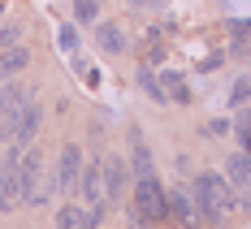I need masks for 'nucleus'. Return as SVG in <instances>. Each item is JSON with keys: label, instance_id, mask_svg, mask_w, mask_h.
Returning <instances> with one entry per match:
<instances>
[{"label": "nucleus", "instance_id": "4", "mask_svg": "<svg viewBox=\"0 0 251 229\" xmlns=\"http://www.w3.org/2000/svg\"><path fill=\"white\" fill-rule=\"evenodd\" d=\"M26 147H9V156L0 160V212H13L22 204V182H18V160Z\"/></svg>", "mask_w": 251, "mask_h": 229}, {"label": "nucleus", "instance_id": "9", "mask_svg": "<svg viewBox=\"0 0 251 229\" xmlns=\"http://www.w3.org/2000/svg\"><path fill=\"white\" fill-rule=\"evenodd\" d=\"M26 61H30V56H26V48H4V52H0V78L18 74Z\"/></svg>", "mask_w": 251, "mask_h": 229}, {"label": "nucleus", "instance_id": "3", "mask_svg": "<svg viewBox=\"0 0 251 229\" xmlns=\"http://www.w3.org/2000/svg\"><path fill=\"white\" fill-rule=\"evenodd\" d=\"M134 212H139L143 221H160V216H169V195L160 190L156 173L134 182Z\"/></svg>", "mask_w": 251, "mask_h": 229}, {"label": "nucleus", "instance_id": "14", "mask_svg": "<svg viewBox=\"0 0 251 229\" xmlns=\"http://www.w3.org/2000/svg\"><path fill=\"white\" fill-rule=\"evenodd\" d=\"M18 35H22V26H18V22H4V26H0V48H13Z\"/></svg>", "mask_w": 251, "mask_h": 229}, {"label": "nucleus", "instance_id": "8", "mask_svg": "<svg viewBox=\"0 0 251 229\" xmlns=\"http://www.w3.org/2000/svg\"><path fill=\"white\" fill-rule=\"evenodd\" d=\"M56 229H91V221H87V212L78 204H65L56 212Z\"/></svg>", "mask_w": 251, "mask_h": 229}, {"label": "nucleus", "instance_id": "16", "mask_svg": "<svg viewBox=\"0 0 251 229\" xmlns=\"http://www.w3.org/2000/svg\"><path fill=\"white\" fill-rule=\"evenodd\" d=\"M234 104H251V74L234 82Z\"/></svg>", "mask_w": 251, "mask_h": 229}, {"label": "nucleus", "instance_id": "12", "mask_svg": "<svg viewBox=\"0 0 251 229\" xmlns=\"http://www.w3.org/2000/svg\"><path fill=\"white\" fill-rule=\"evenodd\" d=\"M96 39H100V48H104V52H122V48H126V35L117 30V26H108V22L96 30Z\"/></svg>", "mask_w": 251, "mask_h": 229}, {"label": "nucleus", "instance_id": "10", "mask_svg": "<svg viewBox=\"0 0 251 229\" xmlns=\"http://www.w3.org/2000/svg\"><path fill=\"white\" fill-rule=\"evenodd\" d=\"M22 104H26V100L18 95V87H0V126H4V121H9V117L18 113Z\"/></svg>", "mask_w": 251, "mask_h": 229}, {"label": "nucleus", "instance_id": "15", "mask_svg": "<svg viewBox=\"0 0 251 229\" xmlns=\"http://www.w3.org/2000/svg\"><path fill=\"white\" fill-rule=\"evenodd\" d=\"M74 18L78 22H96V0H74Z\"/></svg>", "mask_w": 251, "mask_h": 229}, {"label": "nucleus", "instance_id": "2", "mask_svg": "<svg viewBox=\"0 0 251 229\" xmlns=\"http://www.w3.org/2000/svg\"><path fill=\"white\" fill-rule=\"evenodd\" d=\"M39 121H44V108H39L35 100H26L22 108L0 126V138H4V143H13V147H30V143H35V134H39Z\"/></svg>", "mask_w": 251, "mask_h": 229}, {"label": "nucleus", "instance_id": "11", "mask_svg": "<svg viewBox=\"0 0 251 229\" xmlns=\"http://www.w3.org/2000/svg\"><path fill=\"white\" fill-rule=\"evenodd\" d=\"M169 216L186 225V221H195V204H191V199H186V195L177 190V195H169Z\"/></svg>", "mask_w": 251, "mask_h": 229}, {"label": "nucleus", "instance_id": "17", "mask_svg": "<svg viewBox=\"0 0 251 229\" xmlns=\"http://www.w3.org/2000/svg\"><path fill=\"white\" fill-rule=\"evenodd\" d=\"M130 4H151V0H130Z\"/></svg>", "mask_w": 251, "mask_h": 229}, {"label": "nucleus", "instance_id": "7", "mask_svg": "<svg viewBox=\"0 0 251 229\" xmlns=\"http://www.w3.org/2000/svg\"><path fill=\"white\" fill-rule=\"evenodd\" d=\"M130 160H134V173H139V178H151V173H156V169H151V152L143 147L139 134H130Z\"/></svg>", "mask_w": 251, "mask_h": 229}, {"label": "nucleus", "instance_id": "1", "mask_svg": "<svg viewBox=\"0 0 251 229\" xmlns=\"http://www.w3.org/2000/svg\"><path fill=\"white\" fill-rule=\"evenodd\" d=\"M195 204L208 221H226L229 212H234V190H229L226 178H217V173H200L195 178Z\"/></svg>", "mask_w": 251, "mask_h": 229}, {"label": "nucleus", "instance_id": "6", "mask_svg": "<svg viewBox=\"0 0 251 229\" xmlns=\"http://www.w3.org/2000/svg\"><path fill=\"white\" fill-rule=\"evenodd\" d=\"M126 160L122 156H108L104 160V186H108V199H122V190H126Z\"/></svg>", "mask_w": 251, "mask_h": 229}, {"label": "nucleus", "instance_id": "13", "mask_svg": "<svg viewBox=\"0 0 251 229\" xmlns=\"http://www.w3.org/2000/svg\"><path fill=\"white\" fill-rule=\"evenodd\" d=\"M229 178L238 182V186H251V160L247 156H234L229 160Z\"/></svg>", "mask_w": 251, "mask_h": 229}, {"label": "nucleus", "instance_id": "5", "mask_svg": "<svg viewBox=\"0 0 251 229\" xmlns=\"http://www.w3.org/2000/svg\"><path fill=\"white\" fill-rule=\"evenodd\" d=\"M78 182H82V147L65 143L61 164H56V190H61V195H70V190H78Z\"/></svg>", "mask_w": 251, "mask_h": 229}]
</instances>
